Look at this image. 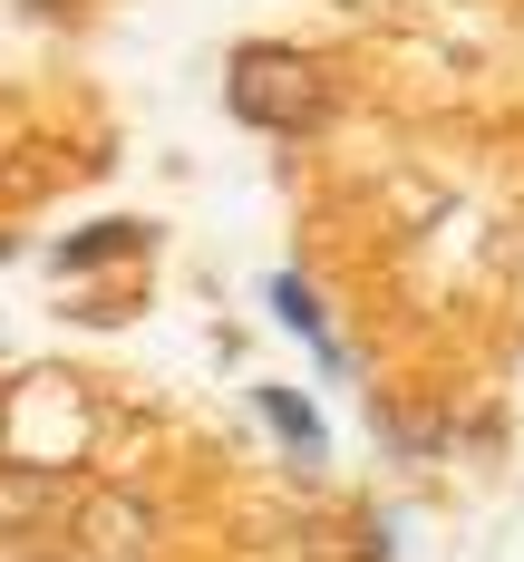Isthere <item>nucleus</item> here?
Masks as SVG:
<instances>
[{"label": "nucleus", "mask_w": 524, "mask_h": 562, "mask_svg": "<svg viewBox=\"0 0 524 562\" xmlns=\"http://www.w3.org/2000/svg\"><path fill=\"white\" fill-rule=\"evenodd\" d=\"M224 98H233V116L263 126V136H321L331 108H341L331 68H321L311 49H291V40H253V49H233Z\"/></svg>", "instance_id": "f257e3e1"}, {"label": "nucleus", "mask_w": 524, "mask_h": 562, "mask_svg": "<svg viewBox=\"0 0 524 562\" xmlns=\"http://www.w3.org/2000/svg\"><path fill=\"white\" fill-rule=\"evenodd\" d=\"M146 243V224H88L68 252H58V272H98V262H116V252H136Z\"/></svg>", "instance_id": "f03ea898"}, {"label": "nucleus", "mask_w": 524, "mask_h": 562, "mask_svg": "<svg viewBox=\"0 0 524 562\" xmlns=\"http://www.w3.org/2000/svg\"><path fill=\"white\" fill-rule=\"evenodd\" d=\"M263 301H272V311H282V321L311 339V349L331 339V330H321V301H311V281H301V272H272V281H263Z\"/></svg>", "instance_id": "7ed1b4c3"}, {"label": "nucleus", "mask_w": 524, "mask_h": 562, "mask_svg": "<svg viewBox=\"0 0 524 562\" xmlns=\"http://www.w3.org/2000/svg\"><path fill=\"white\" fill-rule=\"evenodd\" d=\"M263 417H272V427H282L301 456L321 447V417H311V397H301V389H263Z\"/></svg>", "instance_id": "20e7f679"}, {"label": "nucleus", "mask_w": 524, "mask_h": 562, "mask_svg": "<svg viewBox=\"0 0 524 562\" xmlns=\"http://www.w3.org/2000/svg\"><path fill=\"white\" fill-rule=\"evenodd\" d=\"M20 562H58V553H20Z\"/></svg>", "instance_id": "39448f33"}]
</instances>
